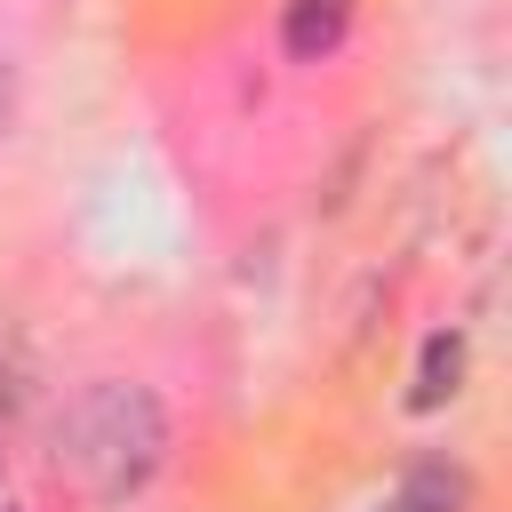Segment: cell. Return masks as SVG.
Wrapping results in <instances>:
<instances>
[{
  "instance_id": "1",
  "label": "cell",
  "mask_w": 512,
  "mask_h": 512,
  "mask_svg": "<svg viewBox=\"0 0 512 512\" xmlns=\"http://www.w3.org/2000/svg\"><path fill=\"white\" fill-rule=\"evenodd\" d=\"M160 456H168V416L128 376L80 384L64 400V416H56V472L96 504H128L160 472Z\"/></svg>"
},
{
  "instance_id": "4",
  "label": "cell",
  "mask_w": 512,
  "mask_h": 512,
  "mask_svg": "<svg viewBox=\"0 0 512 512\" xmlns=\"http://www.w3.org/2000/svg\"><path fill=\"white\" fill-rule=\"evenodd\" d=\"M8 120H16V64L0 56V136H8Z\"/></svg>"
},
{
  "instance_id": "2",
  "label": "cell",
  "mask_w": 512,
  "mask_h": 512,
  "mask_svg": "<svg viewBox=\"0 0 512 512\" xmlns=\"http://www.w3.org/2000/svg\"><path fill=\"white\" fill-rule=\"evenodd\" d=\"M352 8H360V0H288V16H280L288 56H296V64L336 56V48H344V32H352Z\"/></svg>"
},
{
  "instance_id": "3",
  "label": "cell",
  "mask_w": 512,
  "mask_h": 512,
  "mask_svg": "<svg viewBox=\"0 0 512 512\" xmlns=\"http://www.w3.org/2000/svg\"><path fill=\"white\" fill-rule=\"evenodd\" d=\"M456 376H464V336L448 328V336H432V344H424L416 384H408V408H440V400H456Z\"/></svg>"
}]
</instances>
